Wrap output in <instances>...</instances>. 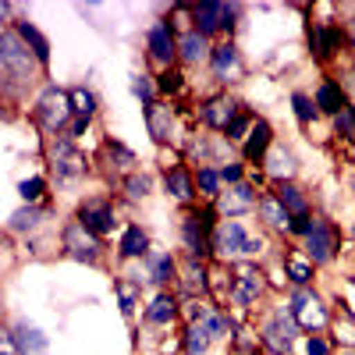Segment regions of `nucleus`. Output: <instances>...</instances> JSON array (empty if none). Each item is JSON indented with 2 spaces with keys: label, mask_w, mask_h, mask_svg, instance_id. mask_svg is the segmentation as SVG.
<instances>
[{
  "label": "nucleus",
  "mask_w": 355,
  "mask_h": 355,
  "mask_svg": "<svg viewBox=\"0 0 355 355\" xmlns=\"http://www.w3.org/2000/svg\"><path fill=\"white\" fill-rule=\"evenodd\" d=\"M82 224L93 231V234H107V231L114 227V210H110L107 202L89 199V202L82 206Z\"/></svg>",
  "instance_id": "9b49d317"
},
{
  "label": "nucleus",
  "mask_w": 355,
  "mask_h": 355,
  "mask_svg": "<svg viewBox=\"0 0 355 355\" xmlns=\"http://www.w3.org/2000/svg\"><path fill=\"white\" fill-rule=\"evenodd\" d=\"M234 100H227V96H217V100H210L206 103V110H202V117L210 121L214 128H231L234 125Z\"/></svg>",
  "instance_id": "ddd939ff"
},
{
  "label": "nucleus",
  "mask_w": 355,
  "mask_h": 355,
  "mask_svg": "<svg viewBox=\"0 0 355 355\" xmlns=\"http://www.w3.org/2000/svg\"><path fill=\"white\" fill-rule=\"evenodd\" d=\"M306 245H309V259H313V263H327V259L334 256V249H338V234H334V227H327V224H316V227L306 234Z\"/></svg>",
  "instance_id": "0eeeda50"
},
{
  "label": "nucleus",
  "mask_w": 355,
  "mask_h": 355,
  "mask_svg": "<svg viewBox=\"0 0 355 355\" xmlns=\"http://www.w3.org/2000/svg\"><path fill=\"white\" fill-rule=\"evenodd\" d=\"M277 199H281V206H284L288 214L306 217V196L295 189V185H281V189H277Z\"/></svg>",
  "instance_id": "412c9836"
},
{
  "label": "nucleus",
  "mask_w": 355,
  "mask_h": 355,
  "mask_svg": "<svg viewBox=\"0 0 355 355\" xmlns=\"http://www.w3.org/2000/svg\"><path fill=\"white\" fill-rule=\"evenodd\" d=\"M121 299H125V309H132V302H135V288L132 284H121Z\"/></svg>",
  "instance_id": "09e8293b"
},
{
  "label": "nucleus",
  "mask_w": 355,
  "mask_h": 355,
  "mask_svg": "<svg viewBox=\"0 0 355 355\" xmlns=\"http://www.w3.org/2000/svg\"><path fill=\"white\" fill-rule=\"evenodd\" d=\"M182 57L185 61H202L206 57V40H202V33H185V40H182Z\"/></svg>",
  "instance_id": "393cba45"
},
{
  "label": "nucleus",
  "mask_w": 355,
  "mask_h": 355,
  "mask_svg": "<svg viewBox=\"0 0 355 355\" xmlns=\"http://www.w3.org/2000/svg\"><path fill=\"white\" fill-rule=\"evenodd\" d=\"M313 227H316V224H313L309 217H295V220H291V231H299V234H309Z\"/></svg>",
  "instance_id": "79ce46f5"
},
{
  "label": "nucleus",
  "mask_w": 355,
  "mask_h": 355,
  "mask_svg": "<svg viewBox=\"0 0 355 355\" xmlns=\"http://www.w3.org/2000/svg\"><path fill=\"white\" fill-rule=\"evenodd\" d=\"M288 270H291V281H299V284L309 281V266H306L302 259H291V263H288Z\"/></svg>",
  "instance_id": "f704fd0d"
},
{
  "label": "nucleus",
  "mask_w": 355,
  "mask_h": 355,
  "mask_svg": "<svg viewBox=\"0 0 355 355\" xmlns=\"http://www.w3.org/2000/svg\"><path fill=\"white\" fill-rule=\"evenodd\" d=\"M316 40H320V53H331V50H334V43H338V36L331 33V28H320Z\"/></svg>",
  "instance_id": "c9c22d12"
},
{
  "label": "nucleus",
  "mask_w": 355,
  "mask_h": 355,
  "mask_svg": "<svg viewBox=\"0 0 355 355\" xmlns=\"http://www.w3.org/2000/svg\"><path fill=\"white\" fill-rule=\"evenodd\" d=\"M352 281H355V277H352Z\"/></svg>",
  "instance_id": "5fc2aeb1"
},
{
  "label": "nucleus",
  "mask_w": 355,
  "mask_h": 355,
  "mask_svg": "<svg viewBox=\"0 0 355 355\" xmlns=\"http://www.w3.org/2000/svg\"><path fill=\"white\" fill-rule=\"evenodd\" d=\"M245 128H249V121H245V117H234V125H231L227 132H231V139H239V135H242Z\"/></svg>",
  "instance_id": "49530a36"
},
{
  "label": "nucleus",
  "mask_w": 355,
  "mask_h": 355,
  "mask_svg": "<svg viewBox=\"0 0 355 355\" xmlns=\"http://www.w3.org/2000/svg\"><path fill=\"white\" fill-rule=\"evenodd\" d=\"M291 309V316H295V323H299V327H323V323H327V309L320 306V299L316 295H309V291H299L295 295V302L288 306Z\"/></svg>",
  "instance_id": "20e7f679"
},
{
  "label": "nucleus",
  "mask_w": 355,
  "mask_h": 355,
  "mask_svg": "<svg viewBox=\"0 0 355 355\" xmlns=\"http://www.w3.org/2000/svg\"><path fill=\"white\" fill-rule=\"evenodd\" d=\"M68 103H71V93H61V89H46V93L40 96V121H43L50 132L64 128L68 114L75 110V107H68Z\"/></svg>",
  "instance_id": "7ed1b4c3"
},
{
  "label": "nucleus",
  "mask_w": 355,
  "mask_h": 355,
  "mask_svg": "<svg viewBox=\"0 0 355 355\" xmlns=\"http://www.w3.org/2000/svg\"><path fill=\"white\" fill-rule=\"evenodd\" d=\"M341 355H355V352H341Z\"/></svg>",
  "instance_id": "864d4df0"
},
{
  "label": "nucleus",
  "mask_w": 355,
  "mask_h": 355,
  "mask_svg": "<svg viewBox=\"0 0 355 355\" xmlns=\"http://www.w3.org/2000/svg\"><path fill=\"white\" fill-rule=\"evenodd\" d=\"M338 125H341L345 132H355V117H352V114H341V117H338Z\"/></svg>",
  "instance_id": "8fccbe9b"
},
{
  "label": "nucleus",
  "mask_w": 355,
  "mask_h": 355,
  "mask_svg": "<svg viewBox=\"0 0 355 355\" xmlns=\"http://www.w3.org/2000/svg\"><path fill=\"white\" fill-rule=\"evenodd\" d=\"M214 249H217L220 256H249V252L259 249V242H252L239 224H220V227L214 231Z\"/></svg>",
  "instance_id": "f03ea898"
},
{
  "label": "nucleus",
  "mask_w": 355,
  "mask_h": 355,
  "mask_svg": "<svg viewBox=\"0 0 355 355\" xmlns=\"http://www.w3.org/2000/svg\"><path fill=\"white\" fill-rule=\"evenodd\" d=\"M202 327L210 331V338H214V334H224V331H227V323H224L220 316H206V323H202Z\"/></svg>",
  "instance_id": "4c0bfd02"
},
{
  "label": "nucleus",
  "mask_w": 355,
  "mask_h": 355,
  "mask_svg": "<svg viewBox=\"0 0 355 355\" xmlns=\"http://www.w3.org/2000/svg\"><path fill=\"white\" fill-rule=\"evenodd\" d=\"M256 352V341L252 338H239V348H234V355H252Z\"/></svg>",
  "instance_id": "a18cd8bd"
},
{
  "label": "nucleus",
  "mask_w": 355,
  "mask_h": 355,
  "mask_svg": "<svg viewBox=\"0 0 355 355\" xmlns=\"http://www.w3.org/2000/svg\"><path fill=\"white\" fill-rule=\"evenodd\" d=\"M295 107H299V117H302V121H309V117H313V107H309L306 96H295Z\"/></svg>",
  "instance_id": "37998d69"
},
{
  "label": "nucleus",
  "mask_w": 355,
  "mask_h": 355,
  "mask_svg": "<svg viewBox=\"0 0 355 355\" xmlns=\"http://www.w3.org/2000/svg\"><path fill=\"white\" fill-rule=\"evenodd\" d=\"M150 50L160 64H171V57H174V40H171V28L167 25H157L153 33H150Z\"/></svg>",
  "instance_id": "f3484780"
},
{
  "label": "nucleus",
  "mask_w": 355,
  "mask_h": 355,
  "mask_svg": "<svg viewBox=\"0 0 355 355\" xmlns=\"http://www.w3.org/2000/svg\"><path fill=\"white\" fill-rule=\"evenodd\" d=\"M21 196H25V199H40V196H43V182H40V178H33V182H21Z\"/></svg>",
  "instance_id": "e433bc0d"
},
{
  "label": "nucleus",
  "mask_w": 355,
  "mask_h": 355,
  "mask_svg": "<svg viewBox=\"0 0 355 355\" xmlns=\"http://www.w3.org/2000/svg\"><path fill=\"white\" fill-rule=\"evenodd\" d=\"M252 202H256V196H252V189L249 185H231L227 192H220V199H217V206H220V214H245V210H252Z\"/></svg>",
  "instance_id": "f8f14e48"
},
{
  "label": "nucleus",
  "mask_w": 355,
  "mask_h": 355,
  "mask_svg": "<svg viewBox=\"0 0 355 355\" xmlns=\"http://www.w3.org/2000/svg\"><path fill=\"white\" fill-rule=\"evenodd\" d=\"M150 274H153V281H171L174 259L167 252H150Z\"/></svg>",
  "instance_id": "bb28decb"
},
{
  "label": "nucleus",
  "mask_w": 355,
  "mask_h": 355,
  "mask_svg": "<svg viewBox=\"0 0 355 355\" xmlns=\"http://www.w3.org/2000/svg\"><path fill=\"white\" fill-rule=\"evenodd\" d=\"M185 245H189L192 252H202V249H206V217H202V214L185 217Z\"/></svg>",
  "instance_id": "a211bd4d"
},
{
  "label": "nucleus",
  "mask_w": 355,
  "mask_h": 355,
  "mask_svg": "<svg viewBox=\"0 0 355 355\" xmlns=\"http://www.w3.org/2000/svg\"><path fill=\"white\" fill-rule=\"evenodd\" d=\"M40 220H43L40 210H18V214L11 217V231H33Z\"/></svg>",
  "instance_id": "7c9ffc66"
},
{
  "label": "nucleus",
  "mask_w": 355,
  "mask_h": 355,
  "mask_svg": "<svg viewBox=\"0 0 355 355\" xmlns=\"http://www.w3.org/2000/svg\"><path fill=\"white\" fill-rule=\"evenodd\" d=\"M71 103H75L78 117H93V107H96L93 93H85V89H71Z\"/></svg>",
  "instance_id": "2f4dec72"
},
{
  "label": "nucleus",
  "mask_w": 355,
  "mask_h": 355,
  "mask_svg": "<svg viewBox=\"0 0 355 355\" xmlns=\"http://www.w3.org/2000/svg\"><path fill=\"white\" fill-rule=\"evenodd\" d=\"M146 316H150V323H171V316H174V299H171V295H157Z\"/></svg>",
  "instance_id": "a878e982"
},
{
  "label": "nucleus",
  "mask_w": 355,
  "mask_h": 355,
  "mask_svg": "<svg viewBox=\"0 0 355 355\" xmlns=\"http://www.w3.org/2000/svg\"><path fill=\"white\" fill-rule=\"evenodd\" d=\"M146 252V234L142 227H128L125 239H121V256H142Z\"/></svg>",
  "instance_id": "cd10ccee"
},
{
  "label": "nucleus",
  "mask_w": 355,
  "mask_h": 355,
  "mask_svg": "<svg viewBox=\"0 0 355 355\" xmlns=\"http://www.w3.org/2000/svg\"><path fill=\"white\" fill-rule=\"evenodd\" d=\"M259 295H263V274L256 270V266H242L239 277H234V299H239L242 306H252Z\"/></svg>",
  "instance_id": "1a4fd4ad"
},
{
  "label": "nucleus",
  "mask_w": 355,
  "mask_h": 355,
  "mask_svg": "<svg viewBox=\"0 0 355 355\" xmlns=\"http://www.w3.org/2000/svg\"><path fill=\"white\" fill-rule=\"evenodd\" d=\"M316 107L327 110V114H345V96H341V89H338V85H323L320 93H316Z\"/></svg>",
  "instance_id": "4be33fe9"
},
{
  "label": "nucleus",
  "mask_w": 355,
  "mask_h": 355,
  "mask_svg": "<svg viewBox=\"0 0 355 355\" xmlns=\"http://www.w3.org/2000/svg\"><path fill=\"white\" fill-rule=\"evenodd\" d=\"M259 214H263L266 224H274V227H291V214L281 206L277 196H274V199H263V202H259Z\"/></svg>",
  "instance_id": "6ab92c4d"
},
{
  "label": "nucleus",
  "mask_w": 355,
  "mask_h": 355,
  "mask_svg": "<svg viewBox=\"0 0 355 355\" xmlns=\"http://www.w3.org/2000/svg\"><path fill=\"white\" fill-rule=\"evenodd\" d=\"M178 85H182V75H174V71H167L160 78V89H167V93H171V89H178Z\"/></svg>",
  "instance_id": "c03bdc74"
},
{
  "label": "nucleus",
  "mask_w": 355,
  "mask_h": 355,
  "mask_svg": "<svg viewBox=\"0 0 355 355\" xmlns=\"http://www.w3.org/2000/svg\"><path fill=\"white\" fill-rule=\"evenodd\" d=\"M167 189L174 192V199H192V178H189V171L185 167H171L167 171Z\"/></svg>",
  "instance_id": "aec40b11"
},
{
  "label": "nucleus",
  "mask_w": 355,
  "mask_h": 355,
  "mask_svg": "<svg viewBox=\"0 0 355 355\" xmlns=\"http://www.w3.org/2000/svg\"><path fill=\"white\" fill-rule=\"evenodd\" d=\"M125 189H128L132 199H142L146 192H150V178H146V174H132L128 182H125Z\"/></svg>",
  "instance_id": "473e14b6"
},
{
  "label": "nucleus",
  "mask_w": 355,
  "mask_h": 355,
  "mask_svg": "<svg viewBox=\"0 0 355 355\" xmlns=\"http://www.w3.org/2000/svg\"><path fill=\"white\" fill-rule=\"evenodd\" d=\"M231 18H234V8H227V4H199L196 8V21H199V33L202 36L214 33V28L231 25Z\"/></svg>",
  "instance_id": "9d476101"
},
{
  "label": "nucleus",
  "mask_w": 355,
  "mask_h": 355,
  "mask_svg": "<svg viewBox=\"0 0 355 355\" xmlns=\"http://www.w3.org/2000/svg\"><path fill=\"white\" fill-rule=\"evenodd\" d=\"M224 178H227V182H234V185H239V178H242V171H239V167H224Z\"/></svg>",
  "instance_id": "3c124183"
},
{
  "label": "nucleus",
  "mask_w": 355,
  "mask_h": 355,
  "mask_svg": "<svg viewBox=\"0 0 355 355\" xmlns=\"http://www.w3.org/2000/svg\"><path fill=\"white\" fill-rule=\"evenodd\" d=\"M36 61L40 57H33L21 46V36H15V33L0 36V68H4L8 78H33Z\"/></svg>",
  "instance_id": "f257e3e1"
},
{
  "label": "nucleus",
  "mask_w": 355,
  "mask_h": 355,
  "mask_svg": "<svg viewBox=\"0 0 355 355\" xmlns=\"http://www.w3.org/2000/svg\"><path fill=\"white\" fill-rule=\"evenodd\" d=\"M266 171H270L274 178H288L295 171V157L288 150H270L266 153Z\"/></svg>",
  "instance_id": "b1692460"
},
{
  "label": "nucleus",
  "mask_w": 355,
  "mask_h": 355,
  "mask_svg": "<svg viewBox=\"0 0 355 355\" xmlns=\"http://www.w3.org/2000/svg\"><path fill=\"white\" fill-rule=\"evenodd\" d=\"M185 345H189V355H202L206 345H210V331H206L202 323H196V327L189 331V341Z\"/></svg>",
  "instance_id": "c756f323"
},
{
  "label": "nucleus",
  "mask_w": 355,
  "mask_h": 355,
  "mask_svg": "<svg viewBox=\"0 0 355 355\" xmlns=\"http://www.w3.org/2000/svg\"><path fill=\"white\" fill-rule=\"evenodd\" d=\"M18 36H21L25 43H33V53L40 57V61H46V40L36 33L33 25H25V21H21V25H18Z\"/></svg>",
  "instance_id": "c85d7f7f"
},
{
  "label": "nucleus",
  "mask_w": 355,
  "mask_h": 355,
  "mask_svg": "<svg viewBox=\"0 0 355 355\" xmlns=\"http://www.w3.org/2000/svg\"><path fill=\"white\" fill-rule=\"evenodd\" d=\"M266 146H270V128H266L263 121L252 128V135H249V142H245V157L249 160H259L263 153H266Z\"/></svg>",
  "instance_id": "5701e85b"
},
{
  "label": "nucleus",
  "mask_w": 355,
  "mask_h": 355,
  "mask_svg": "<svg viewBox=\"0 0 355 355\" xmlns=\"http://www.w3.org/2000/svg\"><path fill=\"white\" fill-rule=\"evenodd\" d=\"M135 93H139L142 100H150V96H153V85H150V78H146V75L135 78Z\"/></svg>",
  "instance_id": "58836bf2"
},
{
  "label": "nucleus",
  "mask_w": 355,
  "mask_h": 355,
  "mask_svg": "<svg viewBox=\"0 0 355 355\" xmlns=\"http://www.w3.org/2000/svg\"><path fill=\"white\" fill-rule=\"evenodd\" d=\"M214 71H217L220 78H234V75L242 71V57H239V50H234L231 43L214 50Z\"/></svg>",
  "instance_id": "4468645a"
},
{
  "label": "nucleus",
  "mask_w": 355,
  "mask_h": 355,
  "mask_svg": "<svg viewBox=\"0 0 355 355\" xmlns=\"http://www.w3.org/2000/svg\"><path fill=\"white\" fill-rule=\"evenodd\" d=\"M352 192H355V174H352Z\"/></svg>",
  "instance_id": "603ef678"
},
{
  "label": "nucleus",
  "mask_w": 355,
  "mask_h": 355,
  "mask_svg": "<svg viewBox=\"0 0 355 355\" xmlns=\"http://www.w3.org/2000/svg\"><path fill=\"white\" fill-rule=\"evenodd\" d=\"M309 355H327V341H320V338H309Z\"/></svg>",
  "instance_id": "de8ad7c7"
},
{
  "label": "nucleus",
  "mask_w": 355,
  "mask_h": 355,
  "mask_svg": "<svg viewBox=\"0 0 355 355\" xmlns=\"http://www.w3.org/2000/svg\"><path fill=\"white\" fill-rule=\"evenodd\" d=\"M185 284H189V288H192V291H196V288H202V284H206V277H202V266H196V259H192V263H189V266H185Z\"/></svg>",
  "instance_id": "72a5a7b5"
},
{
  "label": "nucleus",
  "mask_w": 355,
  "mask_h": 355,
  "mask_svg": "<svg viewBox=\"0 0 355 355\" xmlns=\"http://www.w3.org/2000/svg\"><path fill=\"white\" fill-rule=\"evenodd\" d=\"M15 341L25 355H43L46 352V338L36 331V327H28V323H18L15 327Z\"/></svg>",
  "instance_id": "dca6fc26"
},
{
  "label": "nucleus",
  "mask_w": 355,
  "mask_h": 355,
  "mask_svg": "<svg viewBox=\"0 0 355 355\" xmlns=\"http://www.w3.org/2000/svg\"><path fill=\"white\" fill-rule=\"evenodd\" d=\"M199 185H202L206 192H217V174H214V171H199Z\"/></svg>",
  "instance_id": "ea45409f"
},
{
  "label": "nucleus",
  "mask_w": 355,
  "mask_h": 355,
  "mask_svg": "<svg viewBox=\"0 0 355 355\" xmlns=\"http://www.w3.org/2000/svg\"><path fill=\"white\" fill-rule=\"evenodd\" d=\"M0 345H4V355H18V341H15V331L0 334Z\"/></svg>",
  "instance_id": "a19ab883"
},
{
  "label": "nucleus",
  "mask_w": 355,
  "mask_h": 355,
  "mask_svg": "<svg viewBox=\"0 0 355 355\" xmlns=\"http://www.w3.org/2000/svg\"><path fill=\"white\" fill-rule=\"evenodd\" d=\"M150 132L160 142H167L174 135V114H171V107H164V103H153L150 107Z\"/></svg>",
  "instance_id": "2eb2a0df"
},
{
  "label": "nucleus",
  "mask_w": 355,
  "mask_h": 355,
  "mask_svg": "<svg viewBox=\"0 0 355 355\" xmlns=\"http://www.w3.org/2000/svg\"><path fill=\"white\" fill-rule=\"evenodd\" d=\"M295 316H291V309H281L270 323H266V341H270V348L277 352V355H288L291 352V338H295Z\"/></svg>",
  "instance_id": "39448f33"
},
{
  "label": "nucleus",
  "mask_w": 355,
  "mask_h": 355,
  "mask_svg": "<svg viewBox=\"0 0 355 355\" xmlns=\"http://www.w3.org/2000/svg\"><path fill=\"white\" fill-rule=\"evenodd\" d=\"M53 167H57V178H78L85 171V157L71 142H57L53 146Z\"/></svg>",
  "instance_id": "6e6552de"
},
{
  "label": "nucleus",
  "mask_w": 355,
  "mask_h": 355,
  "mask_svg": "<svg viewBox=\"0 0 355 355\" xmlns=\"http://www.w3.org/2000/svg\"><path fill=\"white\" fill-rule=\"evenodd\" d=\"M64 245H68V252L75 256V259H85V263H93L96 259V234L89 231L85 224H68V231H64Z\"/></svg>",
  "instance_id": "423d86ee"
}]
</instances>
